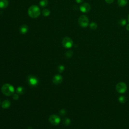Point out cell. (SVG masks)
<instances>
[{
  "label": "cell",
  "instance_id": "6da1fadb",
  "mask_svg": "<svg viewBox=\"0 0 129 129\" xmlns=\"http://www.w3.org/2000/svg\"><path fill=\"white\" fill-rule=\"evenodd\" d=\"M28 14L29 17L32 18H36L40 16L41 10L36 5H32L28 10Z\"/></svg>",
  "mask_w": 129,
  "mask_h": 129
},
{
  "label": "cell",
  "instance_id": "7a4b0ae2",
  "mask_svg": "<svg viewBox=\"0 0 129 129\" xmlns=\"http://www.w3.org/2000/svg\"><path fill=\"white\" fill-rule=\"evenodd\" d=\"M2 93L6 96L13 95L14 92V88L10 84H5L2 87Z\"/></svg>",
  "mask_w": 129,
  "mask_h": 129
},
{
  "label": "cell",
  "instance_id": "3957f363",
  "mask_svg": "<svg viewBox=\"0 0 129 129\" xmlns=\"http://www.w3.org/2000/svg\"><path fill=\"white\" fill-rule=\"evenodd\" d=\"M78 23L81 27H86L89 25V19L85 15H82L78 19Z\"/></svg>",
  "mask_w": 129,
  "mask_h": 129
},
{
  "label": "cell",
  "instance_id": "277c9868",
  "mask_svg": "<svg viewBox=\"0 0 129 129\" xmlns=\"http://www.w3.org/2000/svg\"><path fill=\"white\" fill-rule=\"evenodd\" d=\"M62 44L64 48H70L73 46V41L69 37H65L62 41Z\"/></svg>",
  "mask_w": 129,
  "mask_h": 129
},
{
  "label": "cell",
  "instance_id": "5b68a950",
  "mask_svg": "<svg viewBox=\"0 0 129 129\" xmlns=\"http://www.w3.org/2000/svg\"><path fill=\"white\" fill-rule=\"evenodd\" d=\"M116 90L117 92L120 93H124L127 91V86L124 82H120L117 84L116 86Z\"/></svg>",
  "mask_w": 129,
  "mask_h": 129
},
{
  "label": "cell",
  "instance_id": "8992f818",
  "mask_svg": "<svg viewBox=\"0 0 129 129\" xmlns=\"http://www.w3.org/2000/svg\"><path fill=\"white\" fill-rule=\"evenodd\" d=\"M49 121L52 125L56 126L60 124L61 119L57 115H52L49 117Z\"/></svg>",
  "mask_w": 129,
  "mask_h": 129
},
{
  "label": "cell",
  "instance_id": "52a82bcc",
  "mask_svg": "<svg viewBox=\"0 0 129 129\" xmlns=\"http://www.w3.org/2000/svg\"><path fill=\"white\" fill-rule=\"evenodd\" d=\"M80 10L83 13H88L91 10V6L88 3H84L80 6Z\"/></svg>",
  "mask_w": 129,
  "mask_h": 129
},
{
  "label": "cell",
  "instance_id": "ba28073f",
  "mask_svg": "<svg viewBox=\"0 0 129 129\" xmlns=\"http://www.w3.org/2000/svg\"><path fill=\"white\" fill-rule=\"evenodd\" d=\"M28 81L29 84L32 86H36L38 84V80L37 78H36L34 76H29L28 77Z\"/></svg>",
  "mask_w": 129,
  "mask_h": 129
},
{
  "label": "cell",
  "instance_id": "9c48e42d",
  "mask_svg": "<svg viewBox=\"0 0 129 129\" xmlns=\"http://www.w3.org/2000/svg\"><path fill=\"white\" fill-rule=\"evenodd\" d=\"M63 81V77L60 75H56L53 77V82L56 85L60 84Z\"/></svg>",
  "mask_w": 129,
  "mask_h": 129
},
{
  "label": "cell",
  "instance_id": "30bf717a",
  "mask_svg": "<svg viewBox=\"0 0 129 129\" xmlns=\"http://www.w3.org/2000/svg\"><path fill=\"white\" fill-rule=\"evenodd\" d=\"M9 5L8 0H0V8L5 9Z\"/></svg>",
  "mask_w": 129,
  "mask_h": 129
},
{
  "label": "cell",
  "instance_id": "8fae6325",
  "mask_svg": "<svg viewBox=\"0 0 129 129\" xmlns=\"http://www.w3.org/2000/svg\"><path fill=\"white\" fill-rule=\"evenodd\" d=\"M28 31V26L25 24H24L22 26H21V27L20 28V31L21 34H25L27 33Z\"/></svg>",
  "mask_w": 129,
  "mask_h": 129
},
{
  "label": "cell",
  "instance_id": "7c38bea8",
  "mask_svg": "<svg viewBox=\"0 0 129 129\" xmlns=\"http://www.w3.org/2000/svg\"><path fill=\"white\" fill-rule=\"evenodd\" d=\"M11 105V102L9 100H5L2 102V106L3 109H8Z\"/></svg>",
  "mask_w": 129,
  "mask_h": 129
},
{
  "label": "cell",
  "instance_id": "4fadbf2b",
  "mask_svg": "<svg viewBox=\"0 0 129 129\" xmlns=\"http://www.w3.org/2000/svg\"><path fill=\"white\" fill-rule=\"evenodd\" d=\"M128 0H117V4L121 7H124L127 4Z\"/></svg>",
  "mask_w": 129,
  "mask_h": 129
},
{
  "label": "cell",
  "instance_id": "5bb4252c",
  "mask_svg": "<svg viewBox=\"0 0 129 129\" xmlns=\"http://www.w3.org/2000/svg\"><path fill=\"white\" fill-rule=\"evenodd\" d=\"M16 91H17V93H18L19 94H23L25 93V90L24 87L22 86H20L17 88Z\"/></svg>",
  "mask_w": 129,
  "mask_h": 129
},
{
  "label": "cell",
  "instance_id": "9a60e30c",
  "mask_svg": "<svg viewBox=\"0 0 129 129\" xmlns=\"http://www.w3.org/2000/svg\"><path fill=\"white\" fill-rule=\"evenodd\" d=\"M40 4L41 5V6L42 7H46L48 4V0H41L40 2Z\"/></svg>",
  "mask_w": 129,
  "mask_h": 129
},
{
  "label": "cell",
  "instance_id": "2e32d148",
  "mask_svg": "<svg viewBox=\"0 0 129 129\" xmlns=\"http://www.w3.org/2000/svg\"><path fill=\"white\" fill-rule=\"evenodd\" d=\"M42 14L44 17H48L50 14V11L48 9H44L42 11Z\"/></svg>",
  "mask_w": 129,
  "mask_h": 129
},
{
  "label": "cell",
  "instance_id": "e0dca14e",
  "mask_svg": "<svg viewBox=\"0 0 129 129\" xmlns=\"http://www.w3.org/2000/svg\"><path fill=\"white\" fill-rule=\"evenodd\" d=\"M89 27L90 28V29H93V30H95L97 29V25L96 23H95V22H92L90 24Z\"/></svg>",
  "mask_w": 129,
  "mask_h": 129
},
{
  "label": "cell",
  "instance_id": "ac0fdd59",
  "mask_svg": "<svg viewBox=\"0 0 129 129\" xmlns=\"http://www.w3.org/2000/svg\"><path fill=\"white\" fill-rule=\"evenodd\" d=\"M118 23H119V24H120L121 26H123L126 25L127 21H126V20L125 19H121L119 20Z\"/></svg>",
  "mask_w": 129,
  "mask_h": 129
},
{
  "label": "cell",
  "instance_id": "d6986e66",
  "mask_svg": "<svg viewBox=\"0 0 129 129\" xmlns=\"http://www.w3.org/2000/svg\"><path fill=\"white\" fill-rule=\"evenodd\" d=\"M73 52L72 50H68V51H67L65 54L66 56L68 58H71L72 56L73 55Z\"/></svg>",
  "mask_w": 129,
  "mask_h": 129
},
{
  "label": "cell",
  "instance_id": "ffe728a7",
  "mask_svg": "<svg viewBox=\"0 0 129 129\" xmlns=\"http://www.w3.org/2000/svg\"><path fill=\"white\" fill-rule=\"evenodd\" d=\"M119 100L120 102H121V103H124L126 101V98L124 96H121L119 97Z\"/></svg>",
  "mask_w": 129,
  "mask_h": 129
},
{
  "label": "cell",
  "instance_id": "44dd1931",
  "mask_svg": "<svg viewBox=\"0 0 129 129\" xmlns=\"http://www.w3.org/2000/svg\"><path fill=\"white\" fill-rule=\"evenodd\" d=\"M71 123V121L68 118H65L64 120V124L65 125H67L68 126Z\"/></svg>",
  "mask_w": 129,
  "mask_h": 129
},
{
  "label": "cell",
  "instance_id": "7402d4cb",
  "mask_svg": "<svg viewBox=\"0 0 129 129\" xmlns=\"http://www.w3.org/2000/svg\"><path fill=\"white\" fill-rule=\"evenodd\" d=\"M65 69V67L63 65H60L59 67H58V70L60 72H63V71Z\"/></svg>",
  "mask_w": 129,
  "mask_h": 129
},
{
  "label": "cell",
  "instance_id": "603a6c76",
  "mask_svg": "<svg viewBox=\"0 0 129 129\" xmlns=\"http://www.w3.org/2000/svg\"><path fill=\"white\" fill-rule=\"evenodd\" d=\"M13 98L15 100H17L19 99V96L18 94H13Z\"/></svg>",
  "mask_w": 129,
  "mask_h": 129
},
{
  "label": "cell",
  "instance_id": "cb8c5ba5",
  "mask_svg": "<svg viewBox=\"0 0 129 129\" xmlns=\"http://www.w3.org/2000/svg\"><path fill=\"white\" fill-rule=\"evenodd\" d=\"M60 115H64L66 114V110L65 109H61L60 111Z\"/></svg>",
  "mask_w": 129,
  "mask_h": 129
},
{
  "label": "cell",
  "instance_id": "d4e9b609",
  "mask_svg": "<svg viewBox=\"0 0 129 129\" xmlns=\"http://www.w3.org/2000/svg\"><path fill=\"white\" fill-rule=\"evenodd\" d=\"M105 1L106 2V3L110 4H111L112 3H113L114 0H105Z\"/></svg>",
  "mask_w": 129,
  "mask_h": 129
},
{
  "label": "cell",
  "instance_id": "484cf974",
  "mask_svg": "<svg viewBox=\"0 0 129 129\" xmlns=\"http://www.w3.org/2000/svg\"><path fill=\"white\" fill-rule=\"evenodd\" d=\"M84 1V0H76V2L77 3H81L82 2H83V1Z\"/></svg>",
  "mask_w": 129,
  "mask_h": 129
},
{
  "label": "cell",
  "instance_id": "4316f807",
  "mask_svg": "<svg viewBox=\"0 0 129 129\" xmlns=\"http://www.w3.org/2000/svg\"><path fill=\"white\" fill-rule=\"evenodd\" d=\"M126 29L128 31H129V24L127 25V26H126Z\"/></svg>",
  "mask_w": 129,
  "mask_h": 129
},
{
  "label": "cell",
  "instance_id": "83f0119b",
  "mask_svg": "<svg viewBox=\"0 0 129 129\" xmlns=\"http://www.w3.org/2000/svg\"><path fill=\"white\" fill-rule=\"evenodd\" d=\"M128 21H129V15H128Z\"/></svg>",
  "mask_w": 129,
  "mask_h": 129
}]
</instances>
